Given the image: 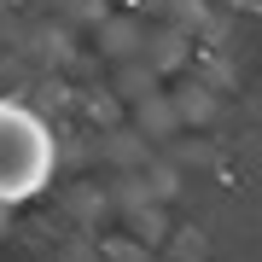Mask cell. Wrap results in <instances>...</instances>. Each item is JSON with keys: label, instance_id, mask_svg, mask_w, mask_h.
<instances>
[{"label": "cell", "instance_id": "obj_1", "mask_svg": "<svg viewBox=\"0 0 262 262\" xmlns=\"http://www.w3.org/2000/svg\"><path fill=\"white\" fill-rule=\"evenodd\" d=\"M53 169V146L29 111L0 105V198H29Z\"/></svg>", "mask_w": 262, "mask_h": 262}]
</instances>
